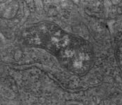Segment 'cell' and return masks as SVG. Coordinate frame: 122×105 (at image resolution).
<instances>
[{"label":"cell","instance_id":"cell-2","mask_svg":"<svg viewBox=\"0 0 122 105\" xmlns=\"http://www.w3.org/2000/svg\"><path fill=\"white\" fill-rule=\"evenodd\" d=\"M117 60L119 67L122 70V42L119 45L117 51Z\"/></svg>","mask_w":122,"mask_h":105},{"label":"cell","instance_id":"cell-3","mask_svg":"<svg viewBox=\"0 0 122 105\" xmlns=\"http://www.w3.org/2000/svg\"></svg>","mask_w":122,"mask_h":105},{"label":"cell","instance_id":"cell-1","mask_svg":"<svg viewBox=\"0 0 122 105\" xmlns=\"http://www.w3.org/2000/svg\"><path fill=\"white\" fill-rule=\"evenodd\" d=\"M40 43L55 55L60 63L77 75L87 72L93 63L90 45L81 38L71 35L53 24L42 27Z\"/></svg>","mask_w":122,"mask_h":105}]
</instances>
